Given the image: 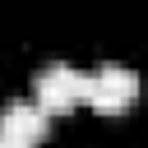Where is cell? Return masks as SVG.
<instances>
[{"label": "cell", "mask_w": 148, "mask_h": 148, "mask_svg": "<svg viewBox=\"0 0 148 148\" xmlns=\"http://www.w3.org/2000/svg\"><path fill=\"white\" fill-rule=\"evenodd\" d=\"M83 88H88V74L69 69V65H46L32 74V97L46 116H65V111L83 106Z\"/></svg>", "instance_id": "obj_1"}, {"label": "cell", "mask_w": 148, "mask_h": 148, "mask_svg": "<svg viewBox=\"0 0 148 148\" xmlns=\"http://www.w3.org/2000/svg\"><path fill=\"white\" fill-rule=\"evenodd\" d=\"M134 97H139L134 69H125V65H102L97 74H88L83 106H92V111H102V116H120V111L134 106Z\"/></svg>", "instance_id": "obj_2"}, {"label": "cell", "mask_w": 148, "mask_h": 148, "mask_svg": "<svg viewBox=\"0 0 148 148\" xmlns=\"http://www.w3.org/2000/svg\"><path fill=\"white\" fill-rule=\"evenodd\" d=\"M46 130H51V116H46L37 102H5V106H0V134H9V139L37 148V143L46 139Z\"/></svg>", "instance_id": "obj_3"}, {"label": "cell", "mask_w": 148, "mask_h": 148, "mask_svg": "<svg viewBox=\"0 0 148 148\" xmlns=\"http://www.w3.org/2000/svg\"><path fill=\"white\" fill-rule=\"evenodd\" d=\"M0 148H32V143H18V139H9V134H0Z\"/></svg>", "instance_id": "obj_4"}]
</instances>
